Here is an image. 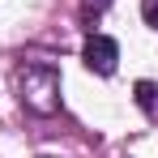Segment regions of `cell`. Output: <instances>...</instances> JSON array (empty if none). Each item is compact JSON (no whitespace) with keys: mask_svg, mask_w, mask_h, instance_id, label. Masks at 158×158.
I'll return each mask as SVG.
<instances>
[{"mask_svg":"<svg viewBox=\"0 0 158 158\" xmlns=\"http://www.w3.org/2000/svg\"><path fill=\"white\" fill-rule=\"evenodd\" d=\"M17 94H22V103L30 111L52 115L56 107H60V73H56V64L34 60L26 69H17Z\"/></svg>","mask_w":158,"mask_h":158,"instance_id":"obj_1","label":"cell"},{"mask_svg":"<svg viewBox=\"0 0 158 158\" xmlns=\"http://www.w3.org/2000/svg\"><path fill=\"white\" fill-rule=\"evenodd\" d=\"M107 4H111V0H85V4H81V17H85V22H90V17H94V13H103Z\"/></svg>","mask_w":158,"mask_h":158,"instance_id":"obj_4","label":"cell"},{"mask_svg":"<svg viewBox=\"0 0 158 158\" xmlns=\"http://www.w3.org/2000/svg\"><path fill=\"white\" fill-rule=\"evenodd\" d=\"M141 17H145V26H158V0H145L141 4Z\"/></svg>","mask_w":158,"mask_h":158,"instance_id":"obj_5","label":"cell"},{"mask_svg":"<svg viewBox=\"0 0 158 158\" xmlns=\"http://www.w3.org/2000/svg\"><path fill=\"white\" fill-rule=\"evenodd\" d=\"M81 56H85V69H90V73L111 77V73H115V60H120V43H115V39H107V34H90Z\"/></svg>","mask_w":158,"mask_h":158,"instance_id":"obj_2","label":"cell"},{"mask_svg":"<svg viewBox=\"0 0 158 158\" xmlns=\"http://www.w3.org/2000/svg\"><path fill=\"white\" fill-rule=\"evenodd\" d=\"M132 98H137V107H141L150 120H158V85H154V81H137Z\"/></svg>","mask_w":158,"mask_h":158,"instance_id":"obj_3","label":"cell"}]
</instances>
